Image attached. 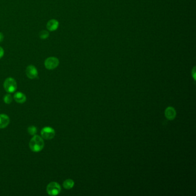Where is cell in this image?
I'll use <instances>...</instances> for the list:
<instances>
[{
  "instance_id": "cell-1",
  "label": "cell",
  "mask_w": 196,
  "mask_h": 196,
  "mask_svg": "<svg viewBox=\"0 0 196 196\" xmlns=\"http://www.w3.org/2000/svg\"><path fill=\"white\" fill-rule=\"evenodd\" d=\"M30 147L33 152H40L43 150L44 146V140L40 136L34 135L30 142Z\"/></svg>"
},
{
  "instance_id": "cell-2",
  "label": "cell",
  "mask_w": 196,
  "mask_h": 196,
  "mask_svg": "<svg viewBox=\"0 0 196 196\" xmlns=\"http://www.w3.org/2000/svg\"><path fill=\"white\" fill-rule=\"evenodd\" d=\"M17 83L13 78H8L4 83V88L8 93H14L17 89Z\"/></svg>"
},
{
  "instance_id": "cell-3",
  "label": "cell",
  "mask_w": 196,
  "mask_h": 196,
  "mask_svg": "<svg viewBox=\"0 0 196 196\" xmlns=\"http://www.w3.org/2000/svg\"><path fill=\"white\" fill-rule=\"evenodd\" d=\"M61 191L60 185L56 182H50L47 187V191L50 196H57Z\"/></svg>"
},
{
  "instance_id": "cell-4",
  "label": "cell",
  "mask_w": 196,
  "mask_h": 196,
  "mask_svg": "<svg viewBox=\"0 0 196 196\" xmlns=\"http://www.w3.org/2000/svg\"><path fill=\"white\" fill-rule=\"evenodd\" d=\"M41 135L44 139H52L55 135V131L50 127H45L41 129Z\"/></svg>"
},
{
  "instance_id": "cell-5",
  "label": "cell",
  "mask_w": 196,
  "mask_h": 196,
  "mask_svg": "<svg viewBox=\"0 0 196 196\" xmlns=\"http://www.w3.org/2000/svg\"><path fill=\"white\" fill-rule=\"evenodd\" d=\"M59 64V59L56 57H49L46 59L44 65L47 69L53 70L57 68Z\"/></svg>"
},
{
  "instance_id": "cell-6",
  "label": "cell",
  "mask_w": 196,
  "mask_h": 196,
  "mask_svg": "<svg viewBox=\"0 0 196 196\" xmlns=\"http://www.w3.org/2000/svg\"><path fill=\"white\" fill-rule=\"evenodd\" d=\"M26 74L30 79H35L38 77V72L34 66L30 65L26 67Z\"/></svg>"
},
{
  "instance_id": "cell-7",
  "label": "cell",
  "mask_w": 196,
  "mask_h": 196,
  "mask_svg": "<svg viewBox=\"0 0 196 196\" xmlns=\"http://www.w3.org/2000/svg\"><path fill=\"white\" fill-rule=\"evenodd\" d=\"M165 114L166 119L169 120H173L176 118V111L175 109L171 107H169L166 109Z\"/></svg>"
},
{
  "instance_id": "cell-8",
  "label": "cell",
  "mask_w": 196,
  "mask_h": 196,
  "mask_svg": "<svg viewBox=\"0 0 196 196\" xmlns=\"http://www.w3.org/2000/svg\"><path fill=\"white\" fill-rule=\"evenodd\" d=\"M10 123L9 117L5 114H0V129L6 128Z\"/></svg>"
},
{
  "instance_id": "cell-9",
  "label": "cell",
  "mask_w": 196,
  "mask_h": 196,
  "mask_svg": "<svg viewBox=\"0 0 196 196\" xmlns=\"http://www.w3.org/2000/svg\"><path fill=\"white\" fill-rule=\"evenodd\" d=\"M59 26V22L55 19H52L47 24V28L50 31L57 30Z\"/></svg>"
},
{
  "instance_id": "cell-10",
  "label": "cell",
  "mask_w": 196,
  "mask_h": 196,
  "mask_svg": "<svg viewBox=\"0 0 196 196\" xmlns=\"http://www.w3.org/2000/svg\"><path fill=\"white\" fill-rule=\"evenodd\" d=\"M14 99L17 103H23L26 101V95L21 92H17L14 95Z\"/></svg>"
},
{
  "instance_id": "cell-11",
  "label": "cell",
  "mask_w": 196,
  "mask_h": 196,
  "mask_svg": "<svg viewBox=\"0 0 196 196\" xmlns=\"http://www.w3.org/2000/svg\"><path fill=\"white\" fill-rule=\"evenodd\" d=\"M74 185V182L71 179H67L66 181H64L63 186L66 189H70L73 187Z\"/></svg>"
},
{
  "instance_id": "cell-12",
  "label": "cell",
  "mask_w": 196,
  "mask_h": 196,
  "mask_svg": "<svg viewBox=\"0 0 196 196\" xmlns=\"http://www.w3.org/2000/svg\"><path fill=\"white\" fill-rule=\"evenodd\" d=\"M27 131L31 135H35L36 133H37V128H36V127L35 126H33V125H32V126H30L27 129Z\"/></svg>"
},
{
  "instance_id": "cell-13",
  "label": "cell",
  "mask_w": 196,
  "mask_h": 196,
  "mask_svg": "<svg viewBox=\"0 0 196 196\" xmlns=\"http://www.w3.org/2000/svg\"><path fill=\"white\" fill-rule=\"evenodd\" d=\"M12 100H13V98L10 94H6L4 97V101L6 104H9L11 103L12 102Z\"/></svg>"
},
{
  "instance_id": "cell-14",
  "label": "cell",
  "mask_w": 196,
  "mask_h": 196,
  "mask_svg": "<svg viewBox=\"0 0 196 196\" xmlns=\"http://www.w3.org/2000/svg\"><path fill=\"white\" fill-rule=\"evenodd\" d=\"M49 36V32L47 31H42L39 33V37L41 39H47Z\"/></svg>"
},
{
  "instance_id": "cell-15",
  "label": "cell",
  "mask_w": 196,
  "mask_h": 196,
  "mask_svg": "<svg viewBox=\"0 0 196 196\" xmlns=\"http://www.w3.org/2000/svg\"><path fill=\"white\" fill-rule=\"evenodd\" d=\"M191 74H192L193 77L194 78V80L195 81L196 80V67H194L193 68V69L192 70Z\"/></svg>"
},
{
  "instance_id": "cell-16",
  "label": "cell",
  "mask_w": 196,
  "mask_h": 196,
  "mask_svg": "<svg viewBox=\"0 0 196 196\" xmlns=\"http://www.w3.org/2000/svg\"><path fill=\"white\" fill-rule=\"evenodd\" d=\"M4 55V49L0 47V59L2 58Z\"/></svg>"
},
{
  "instance_id": "cell-17",
  "label": "cell",
  "mask_w": 196,
  "mask_h": 196,
  "mask_svg": "<svg viewBox=\"0 0 196 196\" xmlns=\"http://www.w3.org/2000/svg\"><path fill=\"white\" fill-rule=\"evenodd\" d=\"M3 40H4V35L2 34V33L0 32V43L3 41Z\"/></svg>"
}]
</instances>
